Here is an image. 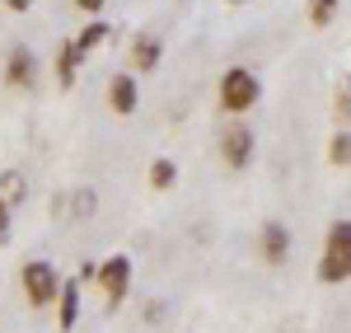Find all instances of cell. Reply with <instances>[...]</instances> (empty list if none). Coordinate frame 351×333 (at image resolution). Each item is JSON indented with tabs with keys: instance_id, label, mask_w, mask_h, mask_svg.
Segmentation results:
<instances>
[{
	"instance_id": "8fae6325",
	"label": "cell",
	"mask_w": 351,
	"mask_h": 333,
	"mask_svg": "<svg viewBox=\"0 0 351 333\" xmlns=\"http://www.w3.org/2000/svg\"><path fill=\"white\" fill-rule=\"evenodd\" d=\"M80 47H75V38H66V43H61V47H56V84H61V89H71V84L80 80Z\"/></svg>"
},
{
	"instance_id": "277c9868",
	"label": "cell",
	"mask_w": 351,
	"mask_h": 333,
	"mask_svg": "<svg viewBox=\"0 0 351 333\" xmlns=\"http://www.w3.org/2000/svg\"><path fill=\"white\" fill-rule=\"evenodd\" d=\"M253 150H258L253 127L239 122V117H230V122L220 127V160H225L230 169H248V165H253Z\"/></svg>"
},
{
	"instance_id": "8992f818",
	"label": "cell",
	"mask_w": 351,
	"mask_h": 333,
	"mask_svg": "<svg viewBox=\"0 0 351 333\" xmlns=\"http://www.w3.org/2000/svg\"><path fill=\"white\" fill-rule=\"evenodd\" d=\"M5 84L10 89H33L38 84V52L33 47H10V56H5Z\"/></svg>"
},
{
	"instance_id": "30bf717a",
	"label": "cell",
	"mask_w": 351,
	"mask_h": 333,
	"mask_svg": "<svg viewBox=\"0 0 351 333\" xmlns=\"http://www.w3.org/2000/svg\"><path fill=\"white\" fill-rule=\"evenodd\" d=\"M136 104H141V89H136V76H112L108 80V108L117 117H132Z\"/></svg>"
},
{
	"instance_id": "d6986e66",
	"label": "cell",
	"mask_w": 351,
	"mask_h": 333,
	"mask_svg": "<svg viewBox=\"0 0 351 333\" xmlns=\"http://www.w3.org/2000/svg\"><path fill=\"white\" fill-rule=\"evenodd\" d=\"M10 216H14V207L0 197V244H10Z\"/></svg>"
},
{
	"instance_id": "5b68a950",
	"label": "cell",
	"mask_w": 351,
	"mask_h": 333,
	"mask_svg": "<svg viewBox=\"0 0 351 333\" xmlns=\"http://www.w3.org/2000/svg\"><path fill=\"white\" fill-rule=\"evenodd\" d=\"M99 286H104V296H108V310H117L122 301H127V291H132V258L127 253H112V258H104L99 263Z\"/></svg>"
},
{
	"instance_id": "ac0fdd59",
	"label": "cell",
	"mask_w": 351,
	"mask_h": 333,
	"mask_svg": "<svg viewBox=\"0 0 351 333\" xmlns=\"http://www.w3.org/2000/svg\"><path fill=\"white\" fill-rule=\"evenodd\" d=\"M94 207H99V202H94V193H89V188H80V193H75V216H94Z\"/></svg>"
},
{
	"instance_id": "9a60e30c",
	"label": "cell",
	"mask_w": 351,
	"mask_h": 333,
	"mask_svg": "<svg viewBox=\"0 0 351 333\" xmlns=\"http://www.w3.org/2000/svg\"><path fill=\"white\" fill-rule=\"evenodd\" d=\"M328 160H332L337 169H347V165H351V127H342L337 137L328 141Z\"/></svg>"
},
{
	"instance_id": "ba28073f",
	"label": "cell",
	"mask_w": 351,
	"mask_h": 333,
	"mask_svg": "<svg viewBox=\"0 0 351 333\" xmlns=\"http://www.w3.org/2000/svg\"><path fill=\"white\" fill-rule=\"evenodd\" d=\"M75 319H80V277H61V291H56V324H61V333L75 329Z\"/></svg>"
},
{
	"instance_id": "e0dca14e",
	"label": "cell",
	"mask_w": 351,
	"mask_h": 333,
	"mask_svg": "<svg viewBox=\"0 0 351 333\" xmlns=\"http://www.w3.org/2000/svg\"><path fill=\"white\" fill-rule=\"evenodd\" d=\"M337 14V0H309V24L314 28H328Z\"/></svg>"
},
{
	"instance_id": "7402d4cb",
	"label": "cell",
	"mask_w": 351,
	"mask_h": 333,
	"mask_svg": "<svg viewBox=\"0 0 351 333\" xmlns=\"http://www.w3.org/2000/svg\"><path fill=\"white\" fill-rule=\"evenodd\" d=\"M99 277V263H94V258H89V263H80V282H94Z\"/></svg>"
},
{
	"instance_id": "3957f363",
	"label": "cell",
	"mask_w": 351,
	"mask_h": 333,
	"mask_svg": "<svg viewBox=\"0 0 351 333\" xmlns=\"http://www.w3.org/2000/svg\"><path fill=\"white\" fill-rule=\"evenodd\" d=\"M19 291H24V301H28L33 310H47V306H56L61 273H56L47 258H28L24 268H19Z\"/></svg>"
},
{
	"instance_id": "4fadbf2b",
	"label": "cell",
	"mask_w": 351,
	"mask_h": 333,
	"mask_svg": "<svg viewBox=\"0 0 351 333\" xmlns=\"http://www.w3.org/2000/svg\"><path fill=\"white\" fill-rule=\"evenodd\" d=\"M0 197H5L10 207H19V202L28 197V183H24L19 169H5V174H0Z\"/></svg>"
},
{
	"instance_id": "5bb4252c",
	"label": "cell",
	"mask_w": 351,
	"mask_h": 333,
	"mask_svg": "<svg viewBox=\"0 0 351 333\" xmlns=\"http://www.w3.org/2000/svg\"><path fill=\"white\" fill-rule=\"evenodd\" d=\"M173 183H178V165H173V160H155V165H150V188H155V193H169Z\"/></svg>"
},
{
	"instance_id": "603a6c76",
	"label": "cell",
	"mask_w": 351,
	"mask_h": 333,
	"mask_svg": "<svg viewBox=\"0 0 351 333\" xmlns=\"http://www.w3.org/2000/svg\"><path fill=\"white\" fill-rule=\"evenodd\" d=\"M230 5H243V0H230Z\"/></svg>"
},
{
	"instance_id": "ffe728a7",
	"label": "cell",
	"mask_w": 351,
	"mask_h": 333,
	"mask_svg": "<svg viewBox=\"0 0 351 333\" xmlns=\"http://www.w3.org/2000/svg\"><path fill=\"white\" fill-rule=\"evenodd\" d=\"M104 5H108V0H75V10H84L89 19H99V10H104Z\"/></svg>"
},
{
	"instance_id": "7a4b0ae2",
	"label": "cell",
	"mask_w": 351,
	"mask_h": 333,
	"mask_svg": "<svg viewBox=\"0 0 351 333\" xmlns=\"http://www.w3.org/2000/svg\"><path fill=\"white\" fill-rule=\"evenodd\" d=\"M220 113H230V117H239V113H248L258 99H263V80L248 71V66H230L225 76H220Z\"/></svg>"
},
{
	"instance_id": "7c38bea8",
	"label": "cell",
	"mask_w": 351,
	"mask_h": 333,
	"mask_svg": "<svg viewBox=\"0 0 351 333\" xmlns=\"http://www.w3.org/2000/svg\"><path fill=\"white\" fill-rule=\"evenodd\" d=\"M104 38H108V24H104V19H89V24L75 33V47H80V56L99 52V47H104Z\"/></svg>"
},
{
	"instance_id": "6da1fadb",
	"label": "cell",
	"mask_w": 351,
	"mask_h": 333,
	"mask_svg": "<svg viewBox=\"0 0 351 333\" xmlns=\"http://www.w3.org/2000/svg\"><path fill=\"white\" fill-rule=\"evenodd\" d=\"M347 277H351V221H332L324 235V253H319V282L342 286Z\"/></svg>"
},
{
	"instance_id": "2e32d148",
	"label": "cell",
	"mask_w": 351,
	"mask_h": 333,
	"mask_svg": "<svg viewBox=\"0 0 351 333\" xmlns=\"http://www.w3.org/2000/svg\"><path fill=\"white\" fill-rule=\"evenodd\" d=\"M332 117H337L342 127H351V76H342V80H337V104H332Z\"/></svg>"
},
{
	"instance_id": "44dd1931",
	"label": "cell",
	"mask_w": 351,
	"mask_h": 333,
	"mask_svg": "<svg viewBox=\"0 0 351 333\" xmlns=\"http://www.w3.org/2000/svg\"><path fill=\"white\" fill-rule=\"evenodd\" d=\"M0 5H5L10 14H28V10H33V0H0Z\"/></svg>"
},
{
	"instance_id": "9c48e42d",
	"label": "cell",
	"mask_w": 351,
	"mask_h": 333,
	"mask_svg": "<svg viewBox=\"0 0 351 333\" xmlns=\"http://www.w3.org/2000/svg\"><path fill=\"white\" fill-rule=\"evenodd\" d=\"M160 56H164V43L155 38V33H136V43H132V76H150V71L160 66Z\"/></svg>"
},
{
	"instance_id": "52a82bcc",
	"label": "cell",
	"mask_w": 351,
	"mask_h": 333,
	"mask_svg": "<svg viewBox=\"0 0 351 333\" xmlns=\"http://www.w3.org/2000/svg\"><path fill=\"white\" fill-rule=\"evenodd\" d=\"M258 253H263V263L267 268H281L286 258H291V230L281 221H267L258 230Z\"/></svg>"
}]
</instances>
